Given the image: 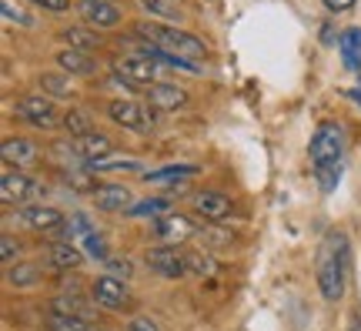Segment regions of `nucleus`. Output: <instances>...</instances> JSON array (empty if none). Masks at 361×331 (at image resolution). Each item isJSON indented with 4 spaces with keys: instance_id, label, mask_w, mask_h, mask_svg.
<instances>
[{
    "instance_id": "obj_1",
    "label": "nucleus",
    "mask_w": 361,
    "mask_h": 331,
    "mask_svg": "<svg viewBox=\"0 0 361 331\" xmlns=\"http://www.w3.org/2000/svg\"><path fill=\"white\" fill-rule=\"evenodd\" d=\"M314 275H318V291L328 305H338L345 298V288H348V275H351V244L345 231H328L318 244V265H314Z\"/></svg>"
},
{
    "instance_id": "obj_2",
    "label": "nucleus",
    "mask_w": 361,
    "mask_h": 331,
    "mask_svg": "<svg viewBox=\"0 0 361 331\" xmlns=\"http://www.w3.org/2000/svg\"><path fill=\"white\" fill-rule=\"evenodd\" d=\"M134 37H137V40H147V44H154V47H161V51H168V54L188 57V61L207 57L204 40H197L194 34L180 30V27H171V24H157V20H141V24H134Z\"/></svg>"
},
{
    "instance_id": "obj_3",
    "label": "nucleus",
    "mask_w": 361,
    "mask_h": 331,
    "mask_svg": "<svg viewBox=\"0 0 361 331\" xmlns=\"http://www.w3.org/2000/svg\"><path fill=\"white\" fill-rule=\"evenodd\" d=\"M348 134L341 124H331V121H324L314 128L311 134V144H308V154H311V164L322 167V164H335L341 161V154H345V144H348Z\"/></svg>"
},
{
    "instance_id": "obj_4",
    "label": "nucleus",
    "mask_w": 361,
    "mask_h": 331,
    "mask_svg": "<svg viewBox=\"0 0 361 331\" xmlns=\"http://www.w3.org/2000/svg\"><path fill=\"white\" fill-rule=\"evenodd\" d=\"M17 117L20 121H27V124H34V128L40 131H54L61 128V117L57 114V107H54V97H47V94H24V97H17Z\"/></svg>"
},
{
    "instance_id": "obj_5",
    "label": "nucleus",
    "mask_w": 361,
    "mask_h": 331,
    "mask_svg": "<svg viewBox=\"0 0 361 331\" xmlns=\"http://www.w3.org/2000/svg\"><path fill=\"white\" fill-rule=\"evenodd\" d=\"M157 107H141L137 101H130V97H117V101H111L107 104V117L114 121L117 128H124V131H147L151 124L157 121V114H154Z\"/></svg>"
},
{
    "instance_id": "obj_6",
    "label": "nucleus",
    "mask_w": 361,
    "mask_h": 331,
    "mask_svg": "<svg viewBox=\"0 0 361 331\" xmlns=\"http://www.w3.org/2000/svg\"><path fill=\"white\" fill-rule=\"evenodd\" d=\"M40 194H47V188L40 184V181L27 178L20 171H4V178H0V201L7 204H27V201H37Z\"/></svg>"
},
{
    "instance_id": "obj_7",
    "label": "nucleus",
    "mask_w": 361,
    "mask_h": 331,
    "mask_svg": "<svg viewBox=\"0 0 361 331\" xmlns=\"http://www.w3.org/2000/svg\"><path fill=\"white\" fill-rule=\"evenodd\" d=\"M147 267H151L154 275H161V278H168V281H178V278H184V275H191L180 244H161V248H151V251H147Z\"/></svg>"
},
{
    "instance_id": "obj_8",
    "label": "nucleus",
    "mask_w": 361,
    "mask_h": 331,
    "mask_svg": "<svg viewBox=\"0 0 361 331\" xmlns=\"http://www.w3.org/2000/svg\"><path fill=\"white\" fill-rule=\"evenodd\" d=\"M90 298H94V305L104 308V311H124L130 305V291L128 284L114 275H101V278L90 284Z\"/></svg>"
},
{
    "instance_id": "obj_9",
    "label": "nucleus",
    "mask_w": 361,
    "mask_h": 331,
    "mask_svg": "<svg viewBox=\"0 0 361 331\" xmlns=\"http://www.w3.org/2000/svg\"><path fill=\"white\" fill-rule=\"evenodd\" d=\"M154 234L164 244H184L197 234V221H191L188 215H178V211H168V215L154 217Z\"/></svg>"
},
{
    "instance_id": "obj_10",
    "label": "nucleus",
    "mask_w": 361,
    "mask_h": 331,
    "mask_svg": "<svg viewBox=\"0 0 361 331\" xmlns=\"http://www.w3.org/2000/svg\"><path fill=\"white\" fill-rule=\"evenodd\" d=\"M111 71L121 77H128V80H134L137 88L141 84H157V61H147V57H137V54H124V57H117V61H111Z\"/></svg>"
},
{
    "instance_id": "obj_11",
    "label": "nucleus",
    "mask_w": 361,
    "mask_h": 331,
    "mask_svg": "<svg viewBox=\"0 0 361 331\" xmlns=\"http://www.w3.org/2000/svg\"><path fill=\"white\" fill-rule=\"evenodd\" d=\"M191 211L204 221H214V224H224V217L231 215V201L228 194L221 191H197L191 194Z\"/></svg>"
},
{
    "instance_id": "obj_12",
    "label": "nucleus",
    "mask_w": 361,
    "mask_h": 331,
    "mask_svg": "<svg viewBox=\"0 0 361 331\" xmlns=\"http://www.w3.org/2000/svg\"><path fill=\"white\" fill-rule=\"evenodd\" d=\"M78 11L94 30H107V27L121 24V7L114 0H80Z\"/></svg>"
},
{
    "instance_id": "obj_13",
    "label": "nucleus",
    "mask_w": 361,
    "mask_h": 331,
    "mask_svg": "<svg viewBox=\"0 0 361 331\" xmlns=\"http://www.w3.org/2000/svg\"><path fill=\"white\" fill-rule=\"evenodd\" d=\"M94 204L101 207V211H111V215H124V211H130L134 207V194H130V188H124V184H97V191H94Z\"/></svg>"
},
{
    "instance_id": "obj_14",
    "label": "nucleus",
    "mask_w": 361,
    "mask_h": 331,
    "mask_svg": "<svg viewBox=\"0 0 361 331\" xmlns=\"http://www.w3.org/2000/svg\"><path fill=\"white\" fill-rule=\"evenodd\" d=\"M17 221L20 224H27V228L40 231V234H51V231H57L61 224H64L67 217L57 211V207H44V204H34V207H20L17 211Z\"/></svg>"
},
{
    "instance_id": "obj_15",
    "label": "nucleus",
    "mask_w": 361,
    "mask_h": 331,
    "mask_svg": "<svg viewBox=\"0 0 361 331\" xmlns=\"http://www.w3.org/2000/svg\"><path fill=\"white\" fill-rule=\"evenodd\" d=\"M74 154H78L84 164H94V161H104V157H111V151H114V140L107 138V134H101V131H90V134H84V138H74Z\"/></svg>"
},
{
    "instance_id": "obj_16",
    "label": "nucleus",
    "mask_w": 361,
    "mask_h": 331,
    "mask_svg": "<svg viewBox=\"0 0 361 331\" xmlns=\"http://www.w3.org/2000/svg\"><path fill=\"white\" fill-rule=\"evenodd\" d=\"M0 157L7 167H30L40 157V148L27 138H4L0 144Z\"/></svg>"
},
{
    "instance_id": "obj_17",
    "label": "nucleus",
    "mask_w": 361,
    "mask_h": 331,
    "mask_svg": "<svg viewBox=\"0 0 361 331\" xmlns=\"http://www.w3.org/2000/svg\"><path fill=\"white\" fill-rule=\"evenodd\" d=\"M188 101H191L188 90L178 88V84H168V80H157V84L147 88V104L157 107V111H178V107H184Z\"/></svg>"
},
{
    "instance_id": "obj_18",
    "label": "nucleus",
    "mask_w": 361,
    "mask_h": 331,
    "mask_svg": "<svg viewBox=\"0 0 361 331\" xmlns=\"http://www.w3.org/2000/svg\"><path fill=\"white\" fill-rule=\"evenodd\" d=\"M84 248H78V241H54L47 248V265L54 271H78L84 265Z\"/></svg>"
},
{
    "instance_id": "obj_19",
    "label": "nucleus",
    "mask_w": 361,
    "mask_h": 331,
    "mask_svg": "<svg viewBox=\"0 0 361 331\" xmlns=\"http://www.w3.org/2000/svg\"><path fill=\"white\" fill-rule=\"evenodd\" d=\"M57 64L71 77H94L97 74V61L90 57V51H74V47H61L57 51Z\"/></svg>"
},
{
    "instance_id": "obj_20",
    "label": "nucleus",
    "mask_w": 361,
    "mask_h": 331,
    "mask_svg": "<svg viewBox=\"0 0 361 331\" xmlns=\"http://www.w3.org/2000/svg\"><path fill=\"white\" fill-rule=\"evenodd\" d=\"M40 94H47L54 101H71L74 97V77L64 74V71H44L37 77Z\"/></svg>"
},
{
    "instance_id": "obj_21",
    "label": "nucleus",
    "mask_w": 361,
    "mask_h": 331,
    "mask_svg": "<svg viewBox=\"0 0 361 331\" xmlns=\"http://www.w3.org/2000/svg\"><path fill=\"white\" fill-rule=\"evenodd\" d=\"M51 311L54 315H74V318H94V305L84 301L78 291H61L51 298Z\"/></svg>"
},
{
    "instance_id": "obj_22",
    "label": "nucleus",
    "mask_w": 361,
    "mask_h": 331,
    "mask_svg": "<svg viewBox=\"0 0 361 331\" xmlns=\"http://www.w3.org/2000/svg\"><path fill=\"white\" fill-rule=\"evenodd\" d=\"M338 51L348 71H361V27H348L338 37Z\"/></svg>"
},
{
    "instance_id": "obj_23",
    "label": "nucleus",
    "mask_w": 361,
    "mask_h": 331,
    "mask_svg": "<svg viewBox=\"0 0 361 331\" xmlns=\"http://www.w3.org/2000/svg\"><path fill=\"white\" fill-rule=\"evenodd\" d=\"M61 128H64L71 138H84V134H90V131H94L90 111H84V107H71V111H64V117H61Z\"/></svg>"
},
{
    "instance_id": "obj_24",
    "label": "nucleus",
    "mask_w": 361,
    "mask_h": 331,
    "mask_svg": "<svg viewBox=\"0 0 361 331\" xmlns=\"http://www.w3.org/2000/svg\"><path fill=\"white\" fill-rule=\"evenodd\" d=\"M184 258H188V271H191V275H201V278L218 275V261H214V255L204 251V248H184Z\"/></svg>"
},
{
    "instance_id": "obj_25",
    "label": "nucleus",
    "mask_w": 361,
    "mask_h": 331,
    "mask_svg": "<svg viewBox=\"0 0 361 331\" xmlns=\"http://www.w3.org/2000/svg\"><path fill=\"white\" fill-rule=\"evenodd\" d=\"M194 238H201V241L207 244L204 251H218V248H231V231H221V224H214V221H204V224H197V234Z\"/></svg>"
},
{
    "instance_id": "obj_26",
    "label": "nucleus",
    "mask_w": 361,
    "mask_h": 331,
    "mask_svg": "<svg viewBox=\"0 0 361 331\" xmlns=\"http://www.w3.org/2000/svg\"><path fill=\"white\" fill-rule=\"evenodd\" d=\"M37 281H40V265H34V261H17V265L7 267V284H13V288H30Z\"/></svg>"
},
{
    "instance_id": "obj_27",
    "label": "nucleus",
    "mask_w": 361,
    "mask_h": 331,
    "mask_svg": "<svg viewBox=\"0 0 361 331\" xmlns=\"http://www.w3.org/2000/svg\"><path fill=\"white\" fill-rule=\"evenodd\" d=\"M201 167L197 164H168V167H157V171H144L141 178L144 181H154V184H161V181H180V178H194Z\"/></svg>"
},
{
    "instance_id": "obj_28",
    "label": "nucleus",
    "mask_w": 361,
    "mask_h": 331,
    "mask_svg": "<svg viewBox=\"0 0 361 331\" xmlns=\"http://www.w3.org/2000/svg\"><path fill=\"white\" fill-rule=\"evenodd\" d=\"M61 37H64V44L74 47V51H94V47H101V37L90 34L87 27H67V30H61Z\"/></svg>"
},
{
    "instance_id": "obj_29",
    "label": "nucleus",
    "mask_w": 361,
    "mask_h": 331,
    "mask_svg": "<svg viewBox=\"0 0 361 331\" xmlns=\"http://www.w3.org/2000/svg\"><path fill=\"white\" fill-rule=\"evenodd\" d=\"M90 174H111V171H141V161L137 157H104V161H94V164H84Z\"/></svg>"
},
{
    "instance_id": "obj_30",
    "label": "nucleus",
    "mask_w": 361,
    "mask_h": 331,
    "mask_svg": "<svg viewBox=\"0 0 361 331\" xmlns=\"http://www.w3.org/2000/svg\"><path fill=\"white\" fill-rule=\"evenodd\" d=\"M80 248H84V255L90 258V261H107V258L114 255V251H111V244H107V238H104L101 231H90L87 238H84V241H80Z\"/></svg>"
},
{
    "instance_id": "obj_31",
    "label": "nucleus",
    "mask_w": 361,
    "mask_h": 331,
    "mask_svg": "<svg viewBox=\"0 0 361 331\" xmlns=\"http://www.w3.org/2000/svg\"><path fill=\"white\" fill-rule=\"evenodd\" d=\"M61 174H64V181L74 188V191H84V194L97 191V184H94V178H90L87 167H61Z\"/></svg>"
},
{
    "instance_id": "obj_32",
    "label": "nucleus",
    "mask_w": 361,
    "mask_h": 331,
    "mask_svg": "<svg viewBox=\"0 0 361 331\" xmlns=\"http://www.w3.org/2000/svg\"><path fill=\"white\" fill-rule=\"evenodd\" d=\"M171 211V201L168 198H147V201H141V204H134V207H130L128 215L130 217H161V215H168Z\"/></svg>"
},
{
    "instance_id": "obj_33",
    "label": "nucleus",
    "mask_w": 361,
    "mask_h": 331,
    "mask_svg": "<svg viewBox=\"0 0 361 331\" xmlns=\"http://www.w3.org/2000/svg\"><path fill=\"white\" fill-rule=\"evenodd\" d=\"M47 331H90L87 318H74V315H54L47 318Z\"/></svg>"
},
{
    "instance_id": "obj_34",
    "label": "nucleus",
    "mask_w": 361,
    "mask_h": 331,
    "mask_svg": "<svg viewBox=\"0 0 361 331\" xmlns=\"http://www.w3.org/2000/svg\"><path fill=\"white\" fill-rule=\"evenodd\" d=\"M314 178H318V184H322V191H335L338 181H341V161H335V164H322L314 167Z\"/></svg>"
},
{
    "instance_id": "obj_35",
    "label": "nucleus",
    "mask_w": 361,
    "mask_h": 331,
    "mask_svg": "<svg viewBox=\"0 0 361 331\" xmlns=\"http://www.w3.org/2000/svg\"><path fill=\"white\" fill-rule=\"evenodd\" d=\"M104 275H114V278L128 281L134 275V265H130V258H121V255H111L104 261Z\"/></svg>"
},
{
    "instance_id": "obj_36",
    "label": "nucleus",
    "mask_w": 361,
    "mask_h": 331,
    "mask_svg": "<svg viewBox=\"0 0 361 331\" xmlns=\"http://www.w3.org/2000/svg\"><path fill=\"white\" fill-rule=\"evenodd\" d=\"M20 248H24V244L17 241L13 234H4V238H0V258H4V265L7 267L17 265V261H20Z\"/></svg>"
},
{
    "instance_id": "obj_37",
    "label": "nucleus",
    "mask_w": 361,
    "mask_h": 331,
    "mask_svg": "<svg viewBox=\"0 0 361 331\" xmlns=\"http://www.w3.org/2000/svg\"><path fill=\"white\" fill-rule=\"evenodd\" d=\"M144 11L161 17V20H174V17H178V11L171 7L168 0H144Z\"/></svg>"
},
{
    "instance_id": "obj_38",
    "label": "nucleus",
    "mask_w": 361,
    "mask_h": 331,
    "mask_svg": "<svg viewBox=\"0 0 361 331\" xmlns=\"http://www.w3.org/2000/svg\"><path fill=\"white\" fill-rule=\"evenodd\" d=\"M34 7H44L47 13H64L71 11V0H30Z\"/></svg>"
},
{
    "instance_id": "obj_39",
    "label": "nucleus",
    "mask_w": 361,
    "mask_h": 331,
    "mask_svg": "<svg viewBox=\"0 0 361 331\" xmlns=\"http://www.w3.org/2000/svg\"><path fill=\"white\" fill-rule=\"evenodd\" d=\"M0 13H4V17H7V20H17V24L30 27V17H27V13H20V11H13V7H11V4H7V0H4V4H0Z\"/></svg>"
},
{
    "instance_id": "obj_40",
    "label": "nucleus",
    "mask_w": 361,
    "mask_h": 331,
    "mask_svg": "<svg viewBox=\"0 0 361 331\" xmlns=\"http://www.w3.org/2000/svg\"><path fill=\"white\" fill-rule=\"evenodd\" d=\"M128 331H161V328H157L154 318H130L128 321Z\"/></svg>"
},
{
    "instance_id": "obj_41",
    "label": "nucleus",
    "mask_w": 361,
    "mask_h": 331,
    "mask_svg": "<svg viewBox=\"0 0 361 331\" xmlns=\"http://www.w3.org/2000/svg\"><path fill=\"white\" fill-rule=\"evenodd\" d=\"M322 4H324V7H328L331 13H345V11H351V7H355L358 0H322Z\"/></svg>"
},
{
    "instance_id": "obj_42",
    "label": "nucleus",
    "mask_w": 361,
    "mask_h": 331,
    "mask_svg": "<svg viewBox=\"0 0 361 331\" xmlns=\"http://www.w3.org/2000/svg\"><path fill=\"white\" fill-rule=\"evenodd\" d=\"M348 331H361V315H351V321H348Z\"/></svg>"
},
{
    "instance_id": "obj_43",
    "label": "nucleus",
    "mask_w": 361,
    "mask_h": 331,
    "mask_svg": "<svg viewBox=\"0 0 361 331\" xmlns=\"http://www.w3.org/2000/svg\"><path fill=\"white\" fill-rule=\"evenodd\" d=\"M90 331H104V328H94V325H90Z\"/></svg>"
}]
</instances>
